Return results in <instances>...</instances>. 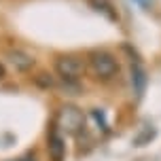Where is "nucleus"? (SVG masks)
Masks as SVG:
<instances>
[{"instance_id":"nucleus-3","label":"nucleus","mask_w":161,"mask_h":161,"mask_svg":"<svg viewBox=\"0 0 161 161\" xmlns=\"http://www.w3.org/2000/svg\"><path fill=\"white\" fill-rule=\"evenodd\" d=\"M55 70L64 80H76L85 72V62L74 55H62L55 59Z\"/></svg>"},{"instance_id":"nucleus-4","label":"nucleus","mask_w":161,"mask_h":161,"mask_svg":"<svg viewBox=\"0 0 161 161\" xmlns=\"http://www.w3.org/2000/svg\"><path fill=\"white\" fill-rule=\"evenodd\" d=\"M47 151H49V157H51L53 161H64V157H66V140L53 125H51V129H49Z\"/></svg>"},{"instance_id":"nucleus-2","label":"nucleus","mask_w":161,"mask_h":161,"mask_svg":"<svg viewBox=\"0 0 161 161\" xmlns=\"http://www.w3.org/2000/svg\"><path fill=\"white\" fill-rule=\"evenodd\" d=\"M89 68H91V72L96 74V79L108 80L119 72V62H117V57L110 51L96 49V51L89 53Z\"/></svg>"},{"instance_id":"nucleus-7","label":"nucleus","mask_w":161,"mask_h":161,"mask_svg":"<svg viewBox=\"0 0 161 161\" xmlns=\"http://www.w3.org/2000/svg\"><path fill=\"white\" fill-rule=\"evenodd\" d=\"M155 134H157V131H155V127H146L144 131L140 134V136L134 138V144H136V146H144V144H148V142H151V140L155 138Z\"/></svg>"},{"instance_id":"nucleus-12","label":"nucleus","mask_w":161,"mask_h":161,"mask_svg":"<svg viewBox=\"0 0 161 161\" xmlns=\"http://www.w3.org/2000/svg\"><path fill=\"white\" fill-rule=\"evenodd\" d=\"M13 161H25V159H13Z\"/></svg>"},{"instance_id":"nucleus-6","label":"nucleus","mask_w":161,"mask_h":161,"mask_svg":"<svg viewBox=\"0 0 161 161\" xmlns=\"http://www.w3.org/2000/svg\"><path fill=\"white\" fill-rule=\"evenodd\" d=\"M8 62L15 66V70H19V72H25V70H30L34 66V57L28 55L25 51H19V49H15V51H8Z\"/></svg>"},{"instance_id":"nucleus-10","label":"nucleus","mask_w":161,"mask_h":161,"mask_svg":"<svg viewBox=\"0 0 161 161\" xmlns=\"http://www.w3.org/2000/svg\"><path fill=\"white\" fill-rule=\"evenodd\" d=\"M4 74H7V72H4V66H2V64H0V80H2V79H4Z\"/></svg>"},{"instance_id":"nucleus-11","label":"nucleus","mask_w":161,"mask_h":161,"mask_svg":"<svg viewBox=\"0 0 161 161\" xmlns=\"http://www.w3.org/2000/svg\"><path fill=\"white\" fill-rule=\"evenodd\" d=\"M138 2H140V4H142V7H146V4H148V2H146V0H138Z\"/></svg>"},{"instance_id":"nucleus-5","label":"nucleus","mask_w":161,"mask_h":161,"mask_svg":"<svg viewBox=\"0 0 161 161\" xmlns=\"http://www.w3.org/2000/svg\"><path fill=\"white\" fill-rule=\"evenodd\" d=\"M146 83H148V76H146L144 66L140 64L138 59H134V62H131V85H134V93H136V97L144 96Z\"/></svg>"},{"instance_id":"nucleus-1","label":"nucleus","mask_w":161,"mask_h":161,"mask_svg":"<svg viewBox=\"0 0 161 161\" xmlns=\"http://www.w3.org/2000/svg\"><path fill=\"white\" fill-rule=\"evenodd\" d=\"M53 127L62 134V136H76L80 129H85V114L80 108L72 104L62 106L55 114V121H53Z\"/></svg>"},{"instance_id":"nucleus-9","label":"nucleus","mask_w":161,"mask_h":161,"mask_svg":"<svg viewBox=\"0 0 161 161\" xmlns=\"http://www.w3.org/2000/svg\"><path fill=\"white\" fill-rule=\"evenodd\" d=\"M36 83H38V85H42V87H53V79H51V76H47V74H40L38 79H36Z\"/></svg>"},{"instance_id":"nucleus-8","label":"nucleus","mask_w":161,"mask_h":161,"mask_svg":"<svg viewBox=\"0 0 161 161\" xmlns=\"http://www.w3.org/2000/svg\"><path fill=\"white\" fill-rule=\"evenodd\" d=\"M91 117H93V119H96L97 123L102 125V129H104V131H108V123H106V119H104V113H102L100 108H96V110H91Z\"/></svg>"}]
</instances>
